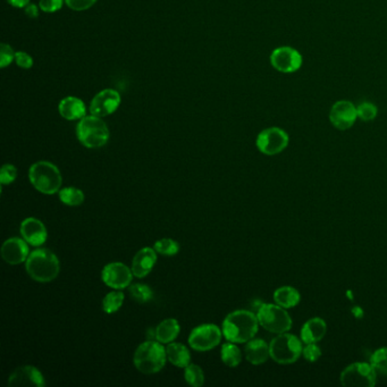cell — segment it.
Listing matches in <instances>:
<instances>
[{"label": "cell", "mask_w": 387, "mask_h": 387, "mask_svg": "<svg viewBox=\"0 0 387 387\" xmlns=\"http://www.w3.org/2000/svg\"><path fill=\"white\" fill-rule=\"evenodd\" d=\"M17 179V168L12 164H5L0 170V183L8 186L15 182Z\"/></svg>", "instance_id": "cell-33"}, {"label": "cell", "mask_w": 387, "mask_h": 387, "mask_svg": "<svg viewBox=\"0 0 387 387\" xmlns=\"http://www.w3.org/2000/svg\"><path fill=\"white\" fill-rule=\"evenodd\" d=\"M26 271L35 282L49 283L60 275V260L49 249H35L26 259Z\"/></svg>", "instance_id": "cell-2"}, {"label": "cell", "mask_w": 387, "mask_h": 387, "mask_svg": "<svg viewBox=\"0 0 387 387\" xmlns=\"http://www.w3.org/2000/svg\"><path fill=\"white\" fill-rule=\"evenodd\" d=\"M7 1L12 6L17 7V8H26L28 3H30V0H7Z\"/></svg>", "instance_id": "cell-40"}, {"label": "cell", "mask_w": 387, "mask_h": 387, "mask_svg": "<svg viewBox=\"0 0 387 387\" xmlns=\"http://www.w3.org/2000/svg\"><path fill=\"white\" fill-rule=\"evenodd\" d=\"M370 365L376 370H386L387 369V348H379L370 357Z\"/></svg>", "instance_id": "cell-32"}, {"label": "cell", "mask_w": 387, "mask_h": 387, "mask_svg": "<svg viewBox=\"0 0 387 387\" xmlns=\"http://www.w3.org/2000/svg\"><path fill=\"white\" fill-rule=\"evenodd\" d=\"M269 60L271 66L274 67L277 72L283 74L298 72L303 64V55L289 46H282L274 49L271 51Z\"/></svg>", "instance_id": "cell-11"}, {"label": "cell", "mask_w": 387, "mask_h": 387, "mask_svg": "<svg viewBox=\"0 0 387 387\" xmlns=\"http://www.w3.org/2000/svg\"><path fill=\"white\" fill-rule=\"evenodd\" d=\"M358 120L356 105L349 100H339L330 111V122L335 129L346 131L351 129Z\"/></svg>", "instance_id": "cell-13"}, {"label": "cell", "mask_w": 387, "mask_h": 387, "mask_svg": "<svg viewBox=\"0 0 387 387\" xmlns=\"http://www.w3.org/2000/svg\"><path fill=\"white\" fill-rule=\"evenodd\" d=\"M44 375L35 366H21L8 377L10 387H44Z\"/></svg>", "instance_id": "cell-15"}, {"label": "cell", "mask_w": 387, "mask_h": 387, "mask_svg": "<svg viewBox=\"0 0 387 387\" xmlns=\"http://www.w3.org/2000/svg\"><path fill=\"white\" fill-rule=\"evenodd\" d=\"M65 3L71 10L82 12L91 8L97 3V0H65Z\"/></svg>", "instance_id": "cell-36"}, {"label": "cell", "mask_w": 387, "mask_h": 387, "mask_svg": "<svg viewBox=\"0 0 387 387\" xmlns=\"http://www.w3.org/2000/svg\"><path fill=\"white\" fill-rule=\"evenodd\" d=\"M259 321L257 315L248 310H235L224 319L223 335L227 341L242 344L255 339L258 333Z\"/></svg>", "instance_id": "cell-1"}, {"label": "cell", "mask_w": 387, "mask_h": 387, "mask_svg": "<svg viewBox=\"0 0 387 387\" xmlns=\"http://www.w3.org/2000/svg\"><path fill=\"white\" fill-rule=\"evenodd\" d=\"M166 349L164 344L145 341L138 346L133 356V363L138 372L145 375L157 374L166 365Z\"/></svg>", "instance_id": "cell-4"}, {"label": "cell", "mask_w": 387, "mask_h": 387, "mask_svg": "<svg viewBox=\"0 0 387 387\" xmlns=\"http://www.w3.org/2000/svg\"><path fill=\"white\" fill-rule=\"evenodd\" d=\"M26 240L21 237H10L6 240L1 246V258L10 264H19L26 262L30 255V249Z\"/></svg>", "instance_id": "cell-16"}, {"label": "cell", "mask_w": 387, "mask_h": 387, "mask_svg": "<svg viewBox=\"0 0 387 387\" xmlns=\"http://www.w3.org/2000/svg\"><path fill=\"white\" fill-rule=\"evenodd\" d=\"M376 369L367 362H354L341 372V384L345 387H372L376 384Z\"/></svg>", "instance_id": "cell-8"}, {"label": "cell", "mask_w": 387, "mask_h": 387, "mask_svg": "<svg viewBox=\"0 0 387 387\" xmlns=\"http://www.w3.org/2000/svg\"><path fill=\"white\" fill-rule=\"evenodd\" d=\"M60 116L67 120H82L87 116V108L84 102L76 97L64 98L58 106Z\"/></svg>", "instance_id": "cell-21"}, {"label": "cell", "mask_w": 387, "mask_h": 387, "mask_svg": "<svg viewBox=\"0 0 387 387\" xmlns=\"http://www.w3.org/2000/svg\"><path fill=\"white\" fill-rule=\"evenodd\" d=\"M184 378L190 386L201 387L205 384V374L202 372L201 367L195 363H190L184 368Z\"/></svg>", "instance_id": "cell-29"}, {"label": "cell", "mask_w": 387, "mask_h": 387, "mask_svg": "<svg viewBox=\"0 0 387 387\" xmlns=\"http://www.w3.org/2000/svg\"><path fill=\"white\" fill-rule=\"evenodd\" d=\"M301 339L289 333L277 334L269 344L271 358L280 365H290L303 356V345Z\"/></svg>", "instance_id": "cell-6"}, {"label": "cell", "mask_w": 387, "mask_h": 387, "mask_svg": "<svg viewBox=\"0 0 387 387\" xmlns=\"http://www.w3.org/2000/svg\"><path fill=\"white\" fill-rule=\"evenodd\" d=\"M129 293L136 303H148L154 299V292L148 285L142 283L131 284L129 287Z\"/></svg>", "instance_id": "cell-28"}, {"label": "cell", "mask_w": 387, "mask_h": 387, "mask_svg": "<svg viewBox=\"0 0 387 387\" xmlns=\"http://www.w3.org/2000/svg\"><path fill=\"white\" fill-rule=\"evenodd\" d=\"M222 361L231 368H235L242 361V352L239 346L233 342H227L222 345L221 350Z\"/></svg>", "instance_id": "cell-25"}, {"label": "cell", "mask_w": 387, "mask_h": 387, "mask_svg": "<svg viewBox=\"0 0 387 387\" xmlns=\"http://www.w3.org/2000/svg\"><path fill=\"white\" fill-rule=\"evenodd\" d=\"M28 180L37 191L47 195L60 192L63 184V177L58 167L46 161H37L30 167Z\"/></svg>", "instance_id": "cell-3"}, {"label": "cell", "mask_w": 387, "mask_h": 387, "mask_svg": "<svg viewBox=\"0 0 387 387\" xmlns=\"http://www.w3.org/2000/svg\"><path fill=\"white\" fill-rule=\"evenodd\" d=\"M166 356L167 361L179 368H186V366L191 363V353L184 344L175 342L167 344Z\"/></svg>", "instance_id": "cell-23"}, {"label": "cell", "mask_w": 387, "mask_h": 387, "mask_svg": "<svg viewBox=\"0 0 387 387\" xmlns=\"http://www.w3.org/2000/svg\"><path fill=\"white\" fill-rule=\"evenodd\" d=\"M76 136L85 148L98 149L107 145L111 133L101 117L90 115L80 120L76 126Z\"/></svg>", "instance_id": "cell-5"}, {"label": "cell", "mask_w": 387, "mask_h": 387, "mask_svg": "<svg viewBox=\"0 0 387 387\" xmlns=\"http://www.w3.org/2000/svg\"><path fill=\"white\" fill-rule=\"evenodd\" d=\"M157 262V252L154 248H142L136 252L132 260L133 275L138 278L148 276L154 269V264Z\"/></svg>", "instance_id": "cell-18"}, {"label": "cell", "mask_w": 387, "mask_h": 387, "mask_svg": "<svg viewBox=\"0 0 387 387\" xmlns=\"http://www.w3.org/2000/svg\"><path fill=\"white\" fill-rule=\"evenodd\" d=\"M358 118L362 122H372L378 115V108L376 105L370 101H362L361 104L357 106Z\"/></svg>", "instance_id": "cell-31"}, {"label": "cell", "mask_w": 387, "mask_h": 387, "mask_svg": "<svg viewBox=\"0 0 387 387\" xmlns=\"http://www.w3.org/2000/svg\"><path fill=\"white\" fill-rule=\"evenodd\" d=\"M223 336V331L217 325H200L190 333L189 344L195 351L207 352L218 346Z\"/></svg>", "instance_id": "cell-9"}, {"label": "cell", "mask_w": 387, "mask_h": 387, "mask_svg": "<svg viewBox=\"0 0 387 387\" xmlns=\"http://www.w3.org/2000/svg\"><path fill=\"white\" fill-rule=\"evenodd\" d=\"M120 93L113 89H105L92 99L90 113L91 115L102 118L115 113L117 108L120 107Z\"/></svg>", "instance_id": "cell-14"}, {"label": "cell", "mask_w": 387, "mask_h": 387, "mask_svg": "<svg viewBox=\"0 0 387 387\" xmlns=\"http://www.w3.org/2000/svg\"><path fill=\"white\" fill-rule=\"evenodd\" d=\"M290 138L280 127H268L259 133L255 140V145L259 152L267 156L280 154L287 148Z\"/></svg>", "instance_id": "cell-10"}, {"label": "cell", "mask_w": 387, "mask_h": 387, "mask_svg": "<svg viewBox=\"0 0 387 387\" xmlns=\"http://www.w3.org/2000/svg\"><path fill=\"white\" fill-rule=\"evenodd\" d=\"M15 51L10 44H1L0 47V67L5 69L8 66L13 60H15Z\"/></svg>", "instance_id": "cell-34"}, {"label": "cell", "mask_w": 387, "mask_h": 387, "mask_svg": "<svg viewBox=\"0 0 387 387\" xmlns=\"http://www.w3.org/2000/svg\"><path fill=\"white\" fill-rule=\"evenodd\" d=\"M303 356L308 362H316L321 357V349L317 343L305 344L303 348Z\"/></svg>", "instance_id": "cell-35"}, {"label": "cell", "mask_w": 387, "mask_h": 387, "mask_svg": "<svg viewBox=\"0 0 387 387\" xmlns=\"http://www.w3.org/2000/svg\"><path fill=\"white\" fill-rule=\"evenodd\" d=\"M64 0H40L39 7L44 13H55L63 7Z\"/></svg>", "instance_id": "cell-37"}, {"label": "cell", "mask_w": 387, "mask_h": 387, "mask_svg": "<svg viewBox=\"0 0 387 387\" xmlns=\"http://www.w3.org/2000/svg\"><path fill=\"white\" fill-rule=\"evenodd\" d=\"M154 249L157 253L166 257L175 255L180 251V244L173 239H161L154 242Z\"/></svg>", "instance_id": "cell-30"}, {"label": "cell", "mask_w": 387, "mask_h": 387, "mask_svg": "<svg viewBox=\"0 0 387 387\" xmlns=\"http://www.w3.org/2000/svg\"><path fill=\"white\" fill-rule=\"evenodd\" d=\"M133 271L123 262H111L101 271V280L113 290H125L131 285Z\"/></svg>", "instance_id": "cell-12"}, {"label": "cell", "mask_w": 387, "mask_h": 387, "mask_svg": "<svg viewBox=\"0 0 387 387\" xmlns=\"http://www.w3.org/2000/svg\"><path fill=\"white\" fill-rule=\"evenodd\" d=\"M244 354L246 359L252 365H262L267 361L268 358H271V350L269 345L262 339H252L246 342Z\"/></svg>", "instance_id": "cell-19"}, {"label": "cell", "mask_w": 387, "mask_h": 387, "mask_svg": "<svg viewBox=\"0 0 387 387\" xmlns=\"http://www.w3.org/2000/svg\"><path fill=\"white\" fill-rule=\"evenodd\" d=\"M15 63L21 69H28L33 66V58L28 53L17 51L15 54Z\"/></svg>", "instance_id": "cell-38"}, {"label": "cell", "mask_w": 387, "mask_h": 387, "mask_svg": "<svg viewBox=\"0 0 387 387\" xmlns=\"http://www.w3.org/2000/svg\"><path fill=\"white\" fill-rule=\"evenodd\" d=\"M326 332H327V325L324 319L319 317L309 319L301 328V341L305 344L317 343L323 340Z\"/></svg>", "instance_id": "cell-20"}, {"label": "cell", "mask_w": 387, "mask_h": 387, "mask_svg": "<svg viewBox=\"0 0 387 387\" xmlns=\"http://www.w3.org/2000/svg\"><path fill=\"white\" fill-rule=\"evenodd\" d=\"M259 325L274 334L287 333L292 328L291 319L287 309L273 303H264L257 312Z\"/></svg>", "instance_id": "cell-7"}, {"label": "cell", "mask_w": 387, "mask_h": 387, "mask_svg": "<svg viewBox=\"0 0 387 387\" xmlns=\"http://www.w3.org/2000/svg\"><path fill=\"white\" fill-rule=\"evenodd\" d=\"M58 193H60V201L69 207H79L84 202V192L82 190L74 188V186H67V188L60 189Z\"/></svg>", "instance_id": "cell-26"}, {"label": "cell", "mask_w": 387, "mask_h": 387, "mask_svg": "<svg viewBox=\"0 0 387 387\" xmlns=\"http://www.w3.org/2000/svg\"><path fill=\"white\" fill-rule=\"evenodd\" d=\"M40 8V7H39ZM39 8L35 3H28V6L24 8V13L28 15L30 19H37L39 16Z\"/></svg>", "instance_id": "cell-39"}, {"label": "cell", "mask_w": 387, "mask_h": 387, "mask_svg": "<svg viewBox=\"0 0 387 387\" xmlns=\"http://www.w3.org/2000/svg\"><path fill=\"white\" fill-rule=\"evenodd\" d=\"M125 296L123 290H114L107 293L102 299V310L108 315L118 312L123 305Z\"/></svg>", "instance_id": "cell-27"}, {"label": "cell", "mask_w": 387, "mask_h": 387, "mask_svg": "<svg viewBox=\"0 0 387 387\" xmlns=\"http://www.w3.org/2000/svg\"><path fill=\"white\" fill-rule=\"evenodd\" d=\"M300 300L299 291L292 287H282L274 292L275 303L285 309L294 308L299 305Z\"/></svg>", "instance_id": "cell-24"}, {"label": "cell", "mask_w": 387, "mask_h": 387, "mask_svg": "<svg viewBox=\"0 0 387 387\" xmlns=\"http://www.w3.org/2000/svg\"><path fill=\"white\" fill-rule=\"evenodd\" d=\"M19 232L23 239L26 240L30 246H37V248L44 246L48 239L47 228L38 218H26L21 224Z\"/></svg>", "instance_id": "cell-17"}, {"label": "cell", "mask_w": 387, "mask_h": 387, "mask_svg": "<svg viewBox=\"0 0 387 387\" xmlns=\"http://www.w3.org/2000/svg\"><path fill=\"white\" fill-rule=\"evenodd\" d=\"M180 331L181 326L177 319H165L156 327L154 337L161 344H170L177 340Z\"/></svg>", "instance_id": "cell-22"}]
</instances>
